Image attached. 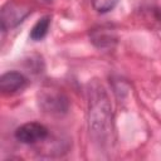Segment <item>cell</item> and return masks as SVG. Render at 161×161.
<instances>
[{"label": "cell", "mask_w": 161, "mask_h": 161, "mask_svg": "<svg viewBox=\"0 0 161 161\" xmlns=\"http://www.w3.org/2000/svg\"><path fill=\"white\" fill-rule=\"evenodd\" d=\"M117 3H118V0H91L93 9L101 14H106V13L113 10L114 6L117 5Z\"/></svg>", "instance_id": "9"}, {"label": "cell", "mask_w": 161, "mask_h": 161, "mask_svg": "<svg viewBox=\"0 0 161 161\" xmlns=\"http://www.w3.org/2000/svg\"><path fill=\"white\" fill-rule=\"evenodd\" d=\"M30 13L31 8L28 4L14 0L8 1L1 9V29L5 31L18 26Z\"/></svg>", "instance_id": "3"}, {"label": "cell", "mask_w": 161, "mask_h": 161, "mask_svg": "<svg viewBox=\"0 0 161 161\" xmlns=\"http://www.w3.org/2000/svg\"><path fill=\"white\" fill-rule=\"evenodd\" d=\"M26 86V78L20 72L10 70L0 77V89L4 94H13Z\"/></svg>", "instance_id": "6"}, {"label": "cell", "mask_w": 161, "mask_h": 161, "mask_svg": "<svg viewBox=\"0 0 161 161\" xmlns=\"http://www.w3.org/2000/svg\"><path fill=\"white\" fill-rule=\"evenodd\" d=\"M50 20L52 19H50L49 15L42 16L34 24V26L31 28V30H30V39L35 40V42L42 40L48 34V30H49V26H50Z\"/></svg>", "instance_id": "8"}, {"label": "cell", "mask_w": 161, "mask_h": 161, "mask_svg": "<svg viewBox=\"0 0 161 161\" xmlns=\"http://www.w3.org/2000/svg\"><path fill=\"white\" fill-rule=\"evenodd\" d=\"M88 127L99 145L112 138V107L106 89L98 82L91 83L88 89Z\"/></svg>", "instance_id": "1"}, {"label": "cell", "mask_w": 161, "mask_h": 161, "mask_svg": "<svg viewBox=\"0 0 161 161\" xmlns=\"http://www.w3.org/2000/svg\"><path fill=\"white\" fill-rule=\"evenodd\" d=\"M89 39L92 44L98 49H109L113 48L117 43L116 31L111 26L99 25L89 30Z\"/></svg>", "instance_id": "5"}, {"label": "cell", "mask_w": 161, "mask_h": 161, "mask_svg": "<svg viewBox=\"0 0 161 161\" xmlns=\"http://www.w3.org/2000/svg\"><path fill=\"white\" fill-rule=\"evenodd\" d=\"M141 15L143 21L150 26L157 30H161V9L157 6H146L141 9Z\"/></svg>", "instance_id": "7"}, {"label": "cell", "mask_w": 161, "mask_h": 161, "mask_svg": "<svg viewBox=\"0 0 161 161\" xmlns=\"http://www.w3.org/2000/svg\"><path fill=\"white\" fill-rule=\"evenodd\" d=\"M49 135L48 128L39 122H28L15 130V138L25 145H34L44 141Z\"/></svg>", "instance_id": "4"}, {"label": "cell", "mask_w": 161, "mask_h": 161, "mask_svg": "<svg viewBox=\"0 0 161 161\" xmlns=\"http://www.w3.org/2000/svg\"><path fill=\"white\" fill-rule=\"evenodd\" d=\"M39 104L44 112L54 116L65 114L69 109V99L68 97L53 88H44L39 93Z\"/></svg>", "instance_id": "2"}]
</instances>
